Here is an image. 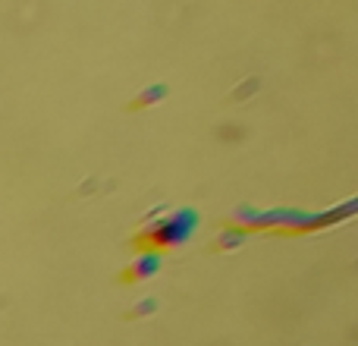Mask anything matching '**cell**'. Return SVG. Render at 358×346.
Returning <instances> with one entry per match:
<instances>
[{
  "label": "cell",
  "mask_w": 358,
  "mask_h": 346,
  "mask_svg": "<svg viewBox=\"0 0 358 346\" xmlns=\"http://www.w3.org/2000/svg\"><path fill=\"white\" fill-rule=\"evenodd\" d=\"M198 227H201V217H198L195 208H179V211H173V214L161 217L157 223H151V227L145 230V242H151L148 252L189 246V242L195 240Z\"/></svg>",
  "instance_id": "1"
},
{
  "label": "cell",
  "mask_w": 358,
  "mask_h": 346,
  "mask_svg": "<svg viewBox=\"0 0 358 346\" xmlns=\"http://www.w3.org/2000/svg\"><path fill=\"white\" fill-rule=\"evenodd\" d=\"M157 271H161V255L157 252H142L129 268V274L136 280H148V277H155Z\"/></svg>",
  "instance_id": "3"
},
{
  "label": "cell",
  "mask_w": 358,
  "mask_h": 346,
  "mask_svg": "<svg viewBox=\"0 0 358 346\" xmlns=\"http://www.w3.org/2000/svg\"><path fill=\"white\" fill-rule=\"evenodd\" d=\"M233 217L242 227H292V230H317L334 221V214H308V211H296V208H273V211L239 208Z\"/></svg>",
  "instance_id": "2"
}]
</instances>
